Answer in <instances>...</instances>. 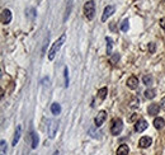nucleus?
Here are the masks:
<instances>
[{
    "instance_id": "12",
    "label": "nucleus",
    "mask_w": 165,
    "mask_h": 155,
    "mask_svg": "<svg viewBox=\"0 0 165 155\" xmlns=\"http://www.w3.org/2000/svg\"><path fill=\"white\" fill-rule=\"evenodd\" d=\"M154 126H155V127H156L158 130H161L164 126H165L164 118H161V117H156V118L154 120Z\"/></svg>"
},
{
    "instance_id": "20",
    "label": "nucleus",
    "mask_w": 165,
    "mask_h": 155,
    "mask_svg": "<svg viewBox=\"0 0 165 155\" xmlns=\"http://www.w3.org/2000/svg\"><path fill=\"white\" fill-rule=\"evenodd\" d=\"M37 145H38V136H37V134L33 132L32 134V149H36Z\"/></svg>"
},
{
    "instance_id": "29",
    "label": "nucleus",
    "mask_w": 165,
    "mask_h": 155,
    "mask_svg": "<svg viewBox=\"0 0 165 155\" xmlns=\"http://www.w3.org/2000/svg\"><path fill=\"white\" fill-rule=\"evenodd\" d=\"M54 155H59V153H57V151H55V154H54Z\"/></svg>"
},
{
    "instance_id": "27",
    "label": "nucleus",
    "mask_w": 165,
    "mask_h": 155,
    "mask_svg": "<svg viewBox=\"0 0 165 155\" xmlns=\"http://www.w3.org/2000/svg\"><path fill=\"white\" fill-rule=\"evenodd\" d=\"M160 108H161L163 111H165V97L161 99V102H160Z\"/></svg>"
},
{
    "instance_id": "26",
    "label": "nucleus",
    "mask_w": 165,
    "mask_h": 155,
    "mask_svg": "<svg viewBox=\"0 0 165 155\" xmlns=\"http://www.w3.org/2000/svg\"><path fill=\"white\" fill-rule=\"evenodd\" d=\"M149 51H150L151 54L155 52V43H150V45H149Z\"/></svg>"
},
{
    "instance_id": "4",
    "label": "nucleus",
    "mask_w": 165,
    "mask_h": 155,
    "mask_svg": "<svg viewBox=\"0 0 165 155\" xmlns=\"http://www.w3.org/2000/svg\"><path fill=\"white\" fill-rule=\"evenodd\" d=\"M57 129H59L57 122L54 121V120H50L48 121V125H47V134H48V137L50 139H55L56 132H57Z\"/></svg>"
},
{
    "instance_id": "17",
    "label": "nucleus",
    "mask_w": 165,
    "mask_h": 155,
    "mask_svg": "<svg viewBox=\"0 0 165 155\" xmlns=\"http://www.w3.org/2000/svg\"><path fill=\"white\" fill-rule=\"evenodd\" d=\"M106 41H107V54L108 55H112V47H113V41L111 37H106Z\"/></svg>"
},
{
    "instance_id": "19",
    "label": "nucleus",
    "mask_w": 165,
    "mask_h": 155,
    "mask_svg": "<svg viewBox=\"0 0 165 155\" xmlns=\"http://www.w3.org/2000/svg\"><path fill=\"white\" fill-rule=\"evenodd\" d=\"M107 93H108V89L104 87V88H100L98 90V95H99V98H100V99H104V98L107 97Z\"/></svg>"
},
{
    "instance_id": "11",
    "label": "nucleus",
    "mask_w": 165,
    "mask_h": 155,
    "mask_svg": "<svg viewBox=\"0 0 165 155\" xmlns=\"http://www.w3.org/2000/svg\"><path fill=\"white\" fill-rule=\"evenodd\" d=\"M127 87H128L130 89H136L139 87V79L136 76L128 78V80H127Z\"/></svg>"
},
{
    "instance_id": "6",
    "label": "nucleus",
    "mask_w": 165,
    "mask_h": 155,
    "mask_svg": "<svg viewBox=\"0 0 165 155\" xmlns=\"http://www.w3.org/2000/svg\"><path fill=\"white\" fill-rule=\"evenodd\" d=\"M107 118V113H106V111H100V112H98V115L95 117V120H94V122H95V126L97 127H99V126H102L103 125V122L106 121Z\"/></svg>"
},
{
    "instance_id": "25",
    "label": "nucleus",
    "mask_w": 165,
    "mask_h": 155,
    "mask_svg": "<svg viewBox=\"0 0 165 155\" xmlns=\"http://www.w3.org/2000/svg\"><path fill=\"white\" fill-rule=\"evenodd\" d=\"M120 57H121L120 54H114V55H113V57H112V62H116V61H118Z\"/></svg>"
},
{
    "instance_id": "1",
    "label": "nucleus",
    "mask_w": 165,
    "mask_h": 155,
    "mask_svg": "<svg viewBox=\"0 0 165 155\" xmlns=\"http://www.w3.org/2000/svg\"><path fill=\"white\" fill-rule=\"evenodd\" d=\"M65 40H66V33H62L61 35V37L55 42V43L52 45V47H51V50H50V52H48V59L50 60H54L55 59V56H56V54H57V51L60 50V47L62 46V43L65 42Z\"/></svg>"
},
{
    "instance_id": "5",
    "label": "nucleus",
    "mask_w": 165,
    "mask_h": 155,
    "mask_svg": "<svg viewBox=\"0 0 165 155\" xmlns=\"http://www.w3.org/2000/svg\"><path fill=\"white\" fill-rule=\"evenodd\" d=\"M12 22V12L9 9H4L1 12V23L3 24H9Z\"/></svg>"
},
{
    "instance_id": "24",
    "label": "nucleus",
    "mask_w": 165,
    "mask_h": 155,
    "mask_svg": "<svg viewBox=\"0 0 165 155\" xmlns=\"http://www.w3.org/2000/svg\"><path fill=\"white\" fill-rule=\"evenodd\" d=\"M64 74H65V87L67 88V85H69V71H67V68H65L64 69Z\"/></svg>"
},
{
    "instance_id": "9",
    "label": "nucleus",
    "mask_w": 165,
    "mask_h": 155,
    "mask_svg": "<svg viewBox=\"0 0 165 155\" xmlns=\"http://www.w3.org/2000/svg\"><path fill=\"white\" fill-rule=\"evenodd\" d=\"M114 13V7L113 5H108V7H106V9H104V13H103V15H102V22H106L108 18H109L112 14Z\"/></svg>"
},
{
    "instance_id": "2",
    "label": "nucleus",
    "mask_w": 165,
    "mask_h": 155,
    "mask_svg": "<svg viewBox=\"0 0 165 155\" xmlns=\"http://www.w3.org/2000/svg\"><path fill=\"white\" fill-rule=\"evenodd\" d=\"M84 13H85V17L89 21H92L94 15H95V3L93 0H88L84 5Z\"/></svg>"
},
{
    "instance_id": "7",
    "label": "nucleus",
    "mask_w": 165,
    "mask_h": 155,
    "mask_svg": "<svg viewBox=\"0 0 165 155\" xmlns=\"http://www.w3.org/2000/svg\"><path fill=\"white\" fill-rule=\"evenodd\" d=\"M146 129H147V122H146L144 118H141V120H139L137 122H136V125H135L136 132H142V131H145Z\"/></svg>"
},
{
    "instance_id": "18",
    "label": "nucleus",
    "mask_w": 165,
    "mask_h": 155,
    "mask_svg": "<svg viewBox=\"0 0 165 155\" xmlns=\"http://www.w3.org/2000/svg\"><path fill=\"white\" fill-rule=\"evenodd\" d=\"M139 106H140V99L137 97H133L132 101L130 102V107L131 108H139Z\"/></svg>"
},
{
    "instance_id": "10",
    "label": "nucleus",
    "mask_w": 165,
    "mask_h": 155,
    "mask_svg": "<svg viewBox=\"0 0 165 155\" xmlns=\"http://www.w3.org/2000/svg\"><path fill=\"white\" fill-rule=\"evenodd\" d=\"M159 109H161L160 108V104H158V103H153V104H150L149 108H147V113L150 116H155L159 113Z\"/></svg>"
},
{
    "instance_id": "30",
    "label": "nucleus",
    "mask_w": 165,
    "mask_h": 155,
    "mask_svg": "<svg viewBox=\"0 0 165 155\" xmlns=\"http://www.w3.org/2000/svg\"><path fill=\"white\" fill-rule=\"evenodd\" d=\"M164 1H165V0H164Z\"/></svg>"
},
{
    "instance_id": "8",
    "label": "nucleus",
    "mask_w": 165,
    "mask_h": 155,
    "mask_svg": "<svg viewBox=\"0 0 165 155\" xmlns=\"http://www.w3.org/2000/svg\"><path fill=\"white\" fill-rule=\"evenodd\" d=\"M151 144H153V139H151V137H149V136H144V137H141V139H140L139 146H140V148H142V149H146V148H149Z\"/></svg>"
},
{
    "instance_id": "3",
    "label": "nucleus",
    "mask_w": 165,
    "mask_h": 155,
    "mask_svg": "<svg viewBox=\"0 0 165 155\" xmlns=\"http://www.w3.org/2000/svg\"><path fill=\"white\" fill-rule=\"evenodd\" d=\"M122 130H123V122H122L121 118H116L114 121H113V123H112L111 134L117 136V135H120L122 132Z\"/></svg>"
},
{
    "instance_id": "15",
    "label": "nucleus",
    "mask_w": 165,
    "mask_h": 155,
    "mask_svg": "<svg viewBox=\"0 0 165 155\" xmlns=\"http://www.w3.org/2000/svg\"><path fill=\"white\" fill-rule=\"evenodd\" d=\"M155 95H156L155 89H146V90H145V97L147 98V99H154Z\"/></svg>"
},
{
    "instance_id": "28",
    "label": "nucleus",
    "mask_w": 165,
    "mask_h": 155,
    "mask_svg": "<svg viewBox=\"0 0 165 155\" xmlns=\"http://www.w3.org/2000/svg\"><path fill=\"white\" fill-rule=\"evenodd\" d=\"M160 26L165 29V18H161V19H160Z\"/></svg>"
},
{
    "instance_id": "13",
    "label": "nucleus",
    "mask_w": 165,
    "mask_h": 155,
    "mask_svg": "<svg viewBox=\"0 0 165 155\" xmlns=\"http://www.w3.org/2000/svg\"><path fill=\"white\" fill-rule=\"evenodd\" d=\"M128 153H130V149L126 144H122L118 148V150H117V155H128Z\"/></svg>"
},
{
    "instance_id": "22",
    "label": "nucleus",
    "mask_w": 165,
    "mask_h": 155,
    "mask_svg": "<svg viewBox=\"0 0 165 155\" xmlns=\"http://www.w3.org/2000/svg\"><path fill=\"white\" fill-rule=\"evenodd\" d=\"M128 23H130V22H128V19H125L123 22L121 23V29L123 31V32H127V31H128V27H130Z\"/></svg>"
},
{
    "instance_id": "23",
    "label": "nucleus",
    "mask_w": 165,
    "mask_h": 155,
    "mask_svg": "<svg viewBox=\"0 0 165 155\" xmlns=\"http://www.w3.org/2000/svg\"><path fill=\"white\" fill-rule=\"evenodd\" d=\"M0 148H1V155H7V141L5 140H1V143H0Z\"/></svg>"
},
{
    "instance_id": "16",
    "label": "nucleus",
    "mask_w": 165,
    "mask_h": 155,
    "mask_svg": "<svg viewBox=\"0 0 165 155\" xmlns=\"http://www.w3.org/2000/svg\"><path fill=\"white\" fill-rule=\"evenodd\" d=\"M21 134H22V127H21V126H18V129L15 131V135H14V139H13V145H17V143L19 141Z\"/></svg>"
},
{
    "instance_id": "21",
    "label": "nucleus",
    "mask_w": 165,
    "mask_h": 155,
    "mask_svg": "<svg viewBox=\"0 0 165 155\" xmlns=\"http://www.w3.org/2000/svg\"><path fill=\"white\" fill-rule=\"evenodd\" d=\"M142 80H144V84H145V85H151L154 79H153V76H151V75H145Z\"/></svg>"
},
{
    "instance_id": "14",
    "label": "nucleus",
    "mask_w": 165,
    "mask_h": 155,
    "mask_svg": "<svg viewBox=\"0 0 165 155\" xmlns=\"http://www.w3.org/2000/svg\"><path fill=\"white\" fill-rule=\"evenodd\" d=\"M51 112H52V115H55V116L60 115V112H61V106L59 104V103H54V104L51 106Z\"/></svg>"
}]
</instances>
